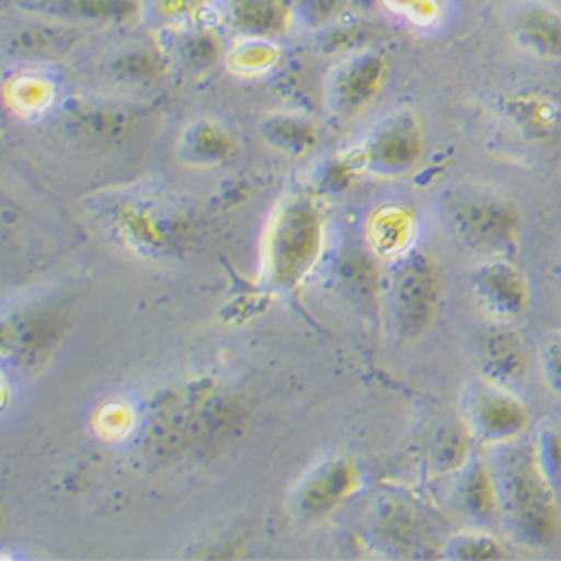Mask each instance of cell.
I'll use <instances>...</instances> for the list:
<instances>
[{
    "mask_svg": "<svg viewBox=\"0 0 561 561\" xmlns=\"http://www.w3.org/2000/svg\"><path fill=\"white\" fill-rule=\"evenodd\" d=\"M488 451L510 535L526 548H552L561 539V494L546 477L530 434Z\"/></svg>",
    "mask_w": 561,
    "mask_h": 561,
    "instance_id": "cell-1",
    "label": "cell"
},
{
    "mask_svg": "<svg viewBox=\"0 0 561 561\" xmlns=\"http://www.w3.org/2000/svg\"><path fill=\"white\" fill-rule=\"evenodd\" d=\"M440 209L447 231L467 250L492 259L519 245L524 211L505 194L462 186L445 196Z\"/></svg>",
    "mask_w": 561,
    "mask_h": 561,
    "instance_id": "cell-2",
    "label": "cell"
},
{
    "mask_svg": "<svg viewBox=\"0 0 561 561\" xmlns=\"http://www.w3.org/2000/svg\"><path fill=\"white\" fill-rule=\"evenodd\" d=\"M323 245V216L308 198H288L274 211L263 241V276L290 290L314 267Z\"/></svg>",
    "mask_w": 561,
    "mask_h": 561,
    "instance_id": "cell-3",
    "label": "cell"
},
{
    "mask_svg": "<svg viewBox=\"0 0 561 561\" xmlns=\"http://www.w3.org/2000/svg\"><path fill=\"white\" fill-rule=\"evenodd\" d=\"M387 299L400 340L415 342L427 335L443 306V278L434 256L411 248L393 259L387 278Z\"/></svg>",
    "mask_w": 561,
    "mask_h": 561,
    "instance_id": "cell-4",
    "label": "cell"
},
{
    "mask_svg": "<svg viewBox=\"0 0 561 561\" xmlns=\"http://www.w3.org/2000/svg\"><path fill=\"white\" fill-rule=\"evenodd\" d=\"M460 417L477 445L494 449L522 440L533 430V413L514 389L496 385L483 376L465 385Z\"/></svg>",
    "mask_w": 561,
    "mask_h": 561,
    "instance_id": "cell-5",
    "label": "cell"
},
{
    "mask_svg": "<svg viewBox=\"0 0 561 561\" xmlns=\"http://www.w3.org/2000/svg\"><path fill=\"white\" fill-rule=\"evenodd\" d=\"M425 128L411 111H398L370 128L357 149V164L376 178H402L425 156Z\"/></svg>",
    "mask_w": 561,
    "mask_h": 561,
    "instance_id": "cell-6",
    "label": "cell"
},
{
    "mask_svg": "<svg viewBox=\"0 0 561 561\" xmlns=\"http://www.w3.org/2000/svg\"><path fill=\"white\" fill-rule=\"evenodd\" d=\"M66 333V317L53 306H30L12 312L3 323V357L19 368L48 362Z\"/></svg>",
    "mask_w": 561,
    "mask_h": 561,
    "instance_id": "cell-7",
    "label": "cell"
},
{
    "mask_svg": "<svg viewBox=\"0 0 561 561\" xmlns=\"http://www.w3.org/2000/svg\"><path fill=\"white\" fill-rule=\"evenodd\" d=\"M389 77V59L378 50H362L340 61L325 83V100L337 117L359 115L376 100Z\"/></svg>",
    "mask_w": 561,
    "mask_h": 561,
    "instance_id": "cell-8",
    "label": "cell"
},
{
    "mask_svg": "<svg viewBox=\"0 0 561 561\" xmlns=\"http://www.w3.org/2000/svg\"><path fill=\"white\" fill-rule=\"evenodd\" d=\"M474 357L479 364V376L503 385L519 387L530 373V348L526 337L512 321L488 319L477 333Z\"/></svg>",
    "mask_w": 561,
    "mask_h": 561,
    "instance_id": "cell-9",
    "label": "cell"
},
{
    "mask_svg": "<svg viewBox=\"0 0 561 561\" xmlns=\"http://www.w3.org/2000/svg\"><path fill=\"white\" fill-rule=\"evenodd\" d=\"M474 299L488 319L519 321L528 314L533 290L526 274L503 256H492L470 274Z\"/></svg>",
    "mask_w": 561,
    "mask_h": 561,
    "instance_id": "cell-10",
    "label": "cell"
},
{
    "mask_svg": "<svg viewBox=\"0 0 561 561\" xmlns=\"http://www.w3.org/2000/svg\"><path fill=\"white\" fill-rule=\"evenodd\" d=\"M357 485L355 467L344 458L321 462L295 492L293 507L301 519H321L342 505Z\"/></svg>",
    "mask_w": 561,
    "mask_h": 561,
    "instance_id": "cell-11",
    "label": "cell"
},
{
    "mask_svg": "<svg viewBox=\"0 0 561 561\" xmlns=\"http://www.w3.org/2000/svg\"><path fill=\"white\" fill-rule=\"evenodd\" d=\"M454 505L474 526L501 522V503L490 458L472 456L454 474Z\"/></svg>",
    "mask_w": 561,
    "mask_h": 561,
    "instance_id": "cell-12",
    "label": "cell"
},
{
    "mask_svg": "<svg viewBox=\"0 0 561 561\" xmlns=\"http://www.w3.org/2000/svg\"><path fill=\"white\" fill-rule=\"evenodd\" d=\"M512 36L522 48L546 61H561V12L541 0H522L510 14Z\"/></svg>",
    "mask_w": 561,
    "mask_h": 561,
    "instance_id": "cell-13",
    "label": "cell"
},
{
    "mask_svg": "<svg viewBox=\"0 0 561 561\" xmlns=\"http://www.w3.org/2000/svg\"><path fill=\"white\" fill-rule=\"evenodd\" d=\"M368 528L373 537L393 550L423 548L430 537V524L425 522L423 512L400 496L373 503Z\"/></svg>",
    "mask_w": 561,
    "mask_h": 561,
    "instance_id": "cell-14",
    "label": "cell"
},
{
    "mask_svg": "<svg viewBox=\"0 0 561 561\" xmlns=\"http://www.w3.org/2000/svg\"><path fill=\"white\" fill-rule=\"evenodd\" d=\"M32 16L55 19L64 23H88V25H115L128 23L139 5L137 0H25L21 3Z\"/></svg>",
    "mask_w": 561,
    "mask_h": 561,
    "instance_id": "cell-15",
    "label": "cell"
},
{
    "mask_svg": "<svg viewBox=\"0 0 561 561\" xmlns=\"http://www.w3.org/2000/svg\"><path fill=\"white\" fill-rule=\"evenodd\" d=\"M83 38V30L72 23L34 16L8 34V50L19 57H59Z\"/></svg>",
    "mask_w": 561,
    "mask_h": 561,
    "instance_id": "cell-16",
    "label": "cell"
},
{
    "mask_svg": "<svg viewBox=\"0 0 561 561\" xmlns=\"http://www.w3.org/2000/svg\"><path fill=\"white\" fill-rule=\"evenodd\" d=\"M293 8L284 0H229V21L250 38H270L284 32Z\"/></svg>",
    "mask_w": 561,
    "mask_h": 561,
    "instance_id": "cell-17",
    "label": "cell"
},
{
    "mask_svg": "<svg viewBox=\"0 0 561 561\" xmlns=\"http://www.w3.org/2000/svg\"><path fill=\"white\" fill-rule=\"evenodd\" d=\"M231 133L211 119H198L186 126L180 135V156L198 167H211L233 153Z\"/></svg>",
    "mask_w": 561,
    "mask_h": 561,
    "instance_id": "cell-18",
    "label": "cell"
},
{
    "mask_svg": "<svg viewBox=\"0 0 561 561\" xmlns=\"http://www.w3.org/2000/svg\"><path fill=\"white\" fill-rule=\"evenodd\" d=\"M474 438L467 430V425L462 423V417L458 420H449V423L440 425L432 440H430V449H427V460H430V470L436 477H454L460 467L470 460L472 447H474Z\"/></svg>",
    "mask_w": 561,
    "mask_h": 561,
    "instance_id": "cell-19",
    "label": "cell"
},
{
    "mask_svg": "<svg viewBox=\"0 0 561 561\" xmlns=\"http://www.w3.org/2000/svg\"><path fill=\"white\" fill-rule=\"evenodd\" d=\"M261 135L272 149L293 156H304L312 151L319 139V130L310 119L288 113L267 115L261 122Z\"/></svg>",
    "mask_w": 561,
    "mask_h": 561,
    "instance_id": "cell-20",
    "label": "cell"
},
{
    "mask_svg": "<svg viewBox=\"0 0 561 561\" xmlns=\"http://www.w3.org/2000/svg\"><path fill=\"white\" fill-rule=\"evenodd\" d=\"M413 237H415V220L407 209L398 205H389L380 209L370 220L373 248H376L378 254L391 261L411 250Z\"/></svg>",
    "mask_w": 561,
    "mask_h": 561,
    "instance_id": "cell-21",
    "label": "cell"
},
{
    "mask_svg": "<svg viewBox=\"0 0 561 561\" xmlns=\"http://www.w3.org/2000/svg\"><path fill=\"white\" fill-rule=\"evenodd\" d=\"M130 124H133L130 113L119 106L83 104V106H75L68 113V126H72L75 130L88 137H115L128 130Z\"/></svg>",
    "mask_w": 561,
    "mask_h": 561,
    "instance_id": "cell-22",
    "label": "cell"
},
{
    "mask_svg": "<svg viewBox=\"0 0 561 561\" xmlns=\"http://www.w3.org/2000/svg\"><path fill=\"white\" fill-rule=\"evenodd\" d=\"M443 557L456 561H483V559H505V543L481 526L454 533L443 543Z\"/></svg>",
    "mask_w": 561,
    "mask_h": 561,
    "instance_id": "cell-23",
    "label": "cell"
},
{
    "mask_svg": "<svg viewBox=\"0 0 561 561\" xmlns=\"http://www.w3.org/2000/svg\"><path fill=\"white\" fill-rule=\"evenodd\" d=\"M178 55L192 70H205L214 66L222 55V41L214 30H194L184 34L178 45Z\"/></svg>",
    "mask_w": 561,
    "mask_h": 561,
    "instance_id": "cell-24",
    "label": "cell"
},
{
    "mask_svg": "<svg viewBox=\"0 0 561 561\" xmlns=\"http://www.w3.org/2000/svg\"><path fill=\"white\" fill-rule=\"evenodd\" d=\"M108 68L122 81H147L160 72L162 64L158 53L149 48H126L111 59Z\"/></svg>",
    "mask_w": 561,
    "mask_h": 561,
    "instance_id": "cell-25",
    "label": "cell"
},
{
    "mask_svg": "<svg viewBox=\"0 0 561 561\" xmlns=\"http://www.w3.org/2000/svg\"><path fill=\"white\" fill-rule=\"evenodd\" d=\"M533 443L546 477L561 494V432L557 427H543L537 432Z\"/></svg>",
    "mask_w": 561,
    "mask_h": 561,
    "instance_id": "cell-26",
    "label": "cell"
},
{
    "mask_svg": "<svg viewBox=\"0 0 561 561\" xmlns=\"http://www.w3.org/2000/svg\"><path fill=\"white\" fill-rule=\"evenodd\" d=\"M539 376L546 389L561 400V333H552L539 344Z\"/></svg>",
    "mask_w": 561,
    "mask_h": 561,
    "instance_id": "cell-27",
    "label": "cell"
},
{
    "mask_svg": "<svg viewBox=\"0 0 561 561\" xmlns=\"http://www.w3.org/2000/svg\"><path fill=\"white\" fill-rule=\"evenodd\" d=\"M346 3L348 0H299L293 14L308 27H329L342 16Z\"/></svg>",
    "mask_w": 561,
    "mask_h": 561,
    "instance_id": "cell-28",
    "label": "cell"
},
{
    "mask_svg": "<svg viewBox=\"0 0 561 561\" xmlns=\"http://www.w3.org/2000/svg\"><path fill=\"white\" fill-rule=\"evenodd\" d=\"M209 0H156V10L164 21H184L196 16Z\"/></svg>",
    "mask_w": 561,
    "mask_h": 561,
    "instance_id": "cell-29",
    "label": "cell"
}]
</instances>
